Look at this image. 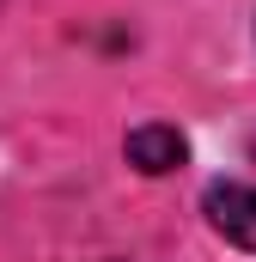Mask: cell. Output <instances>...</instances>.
<instances>
[{"label": "cell", "mask_w": 256, "mask_h": 262, "mask_svg": "<svg viewBox=\"0 0 256 262\" xmlns=\"http://www.w3.org/2000/svg\"><path fill=\"white\" fill-rule=\"evenodd\" d=\"M250 152H256V134H250Z\"/></svg>", "instance_id": "cell-3"}, {"label": "cell", "mask_w": 256, "mask_h": 262, "mask_svg": "<svg viewBox=\"0 0 256 262\" xmlns=\"http://www.w3.org/2000/svg\"><path fill=\"white\" fill-rule=\"evenodd\" d=\"M207 226L226 238V244H238V250H256V189L250 183H214L207 195Z\"/></svg>", "instance_id": "cell-1"}, {"label": "cell", "mask_w": 256, "mask_h": 262, "mask_svg": "<svg viewBox=\"0 0 256 262\" xmlns=\"http://www.w3.org/2000/svg\"><path fill=\"white\" fill-rule=\"evenodd\" d=\"M122 152H128V165H134V171L165 177V171H177V165L189 159V140L171 128V122H140V128H128Z\"/></svg>", "instance_id": "cell-2"}]
</instances>
